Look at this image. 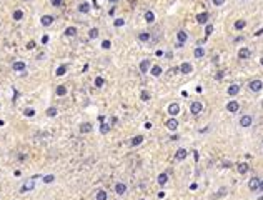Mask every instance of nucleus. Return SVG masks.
Returning a JSON list of instances; mask_svg holds the SVG:
<instances>
[{
  "instance_id": "603ef678",
  "label": "nucleus",
  "mask_w": 263,
  "mask_h": 200,
  "mask_svg": "<svg viewBox=\"0 0 263 200\" xmlns=\"http://www.w3.org/2000/svg\"><path fill=\"white\" fill-rule=\"evenodd\" d=\"M117 2H118V0H110V4H117Z\"/></svg>"
},
{
  "instance_id": "4468645a",
  "label": "nucleus",
  "mask_w": 263,
  "mask_h": 200,
  "mask_svg": "<svg viewBox=\"0 0 263 200\" xmlns=\"http://www.w3.org/2000/svg\"><path fill=\"white\" fill-rule=\"evenodd\" d=\"M53 20H55V19H53L52 15H43V17H42V25H43V27H50L52 23H53Z\"/></svg>"
},
{
  "instance_id": "c03bdc74",
  "label": "nucleus",
  "mask_w": 263,
  "mask_h": 200,
  "mask_svg": "<svg viewBox=\"0 0 263 200\" xmlns=\"http://www.w3.org/2000/svg\"><path fill=\"white\" fill-rule=\"evenodd\" d=\"M212 2H213V5H215V7H220V5L225 4V0H212Z\"/></svg>"
},
{
  "instance_id": "a211bd4d",
  "label": "nucleus",
  "mask_w": 263,
  "mask_h": 200,
  "mask_svg": "<svg viewBox=\"0 0 263 200\" xmlns=\"http://www.w3.org/2000/svg\"><path fill=\"white\" fill-rule=\"evenodd\" d=\"M145 22H147V23H153V22H155V14L152 10L145 12Z\"/></svg>"
},
{
  "instance_id": "7c9ffc66",
  "label": "nucleus",
  "mask_w": 263,
  "mask_h": 200,
  "mask_svg": "<svg viewBox=\"0 0 263 200\" xmlns=\"http://www.w3.org/2000/svg\"><path fill=\"white\" fill-rule=\"evenodd\" d=\"M65 93H67V87H65V85H58L57 87V95L62 97V95H65Z\"/></svg>"
},
{
  "instance_id": "c9c22d12",
  "label": "nucleus",
  "mask_w": 263,
  "mask_h": 200,
  "mask_svg": "<svg viewBox=\"0 0 263 200\" xmlns=\"http://www.w3.org/2000/svg\"><path fill=\"white\" fill-rule=\"evenodd\" d=\"M88 37H90V38H97L98 37V28H92V30L88 32Z\"/></svg>"
},
{
  "instance_id": "f3484780",
  "label": "nucleus",
  "mask_w": 263,
  "mask_h": 200,
  "mask_svg": "<svg viewBox=\"0 0 263 200\" xmlns=\"http://www.w3.org/2000/svg\"><path fill=\"white\" fill-rule=\"evenodd\" d=\"M143 140H145V139L142 137V135H135L133 139L130 140V145H132V147H137V145H140Z\"/></svg>"
},
{
  "instance_id": "f03ea898",
  "label": "nucleus",
  "mask_w": 263,
  "mask_h": 200,
  "mask_svg": "<svg viewBox=\"0 0 263 200\" xmlns=\"http://www.w3.org/2000/svg\"><path fill=\"white\" fill-rule=\"evenodd\" d=\"M250 57H252V50H250V48H247V47H242V48L238 50V58L247 60V58H250Z\"/></svg>"
},
{
  "instance_id": "bb28decb",
  "label": "nucleus",
  "mask_w": 263,
  "mask_h": 200,
  "mask_svg": "<svg viewBox=\"0 0 263 200\" xmlns=\"http://www.w3.org/2000/svg\"><path fill=\"white\" fill-rule=\"evenodd\" d=\"M237 169H238V174H242V175L247 174L248 172V164H245V162H243V164H238Z\"/></svg>"
},
{
  "instance_id": "393cba45",
  "label": "nucleus",
  "mask_w": 263,
  "mask_h": 200,
  "mask_svg": "<svg viewBox=\"0 0 263 200\" xmlns=\"http://www.w3.org/2000/svg\"><path fill=\"white\" fill-rule=\"evenodd\" d=\"M65 35L67 37H75L77 35V28H75V27H67V28H65Z\"/></svg>"
},
{
  "instance_id": "4be33fe9",
  "label": "nucleus",
  "mask_w": 263,
  "mask_h": 200,
  "mask_svg": "<svg viewBox=\"0 0 263 200\" xmlns=\"http://www.w3.org/2000/svg\"><path fill=\"white\" fill-rule=\"evenodd\" d=\"M80 132H82V133H88V132H92V123H88V122L82 123V125H80Z\"/></svg>"
},
{
  "instance_id": "5701e85b",
  "label": "nucleus",
  "mask_w": 263,
  "mask_h": 200,
  "mask_svg": "<svg viewBox=\"0 0 263 200\" xmlns=\"http://www.w3.org/2000/svg\"><path fill=\"white\" fill-rule=\"evenodd\" d=\"M193 55H195L196 58H201V57L205 55V48H203V47H196L195 50H193Z\"/></svg>"
},
{
  "instance_id": "8fccbe9b",
  "label": "nucleus",
  "mask_w": 263,
  "mask_h": 200,
  "mask_svg": "<svg viewBox=\"0 0 263 200\" xmlns=\"http://www.w3.org/2000/svg\"><path fill=\"white\" fill-rule=\"evenodd\" d=\"M258 190H260V192H263V180H260V185H258Z\"/></svg>"
},
{
  "instance_id": "7ed1b4c3",
  "label": "nucleus",
  "mask_w": 263,
  "mask_h": 200,
  "mask_svg": "<svg viewBox=\"0 0 263 200\" xmlns=\"http://www.w3.org/2000/svg\"><path fill=\"white\" fill-rule=\"evenodd\" d=\"M227 110H228L230 113L238 112V110H240V103H238L237 100H230V102L227 103Z\"/></svg>"
},
{
  "instance_id": "ddd939ff",
  "label": "nucleus",
  "mask_w": 263,
  "mask_h": 200,
  "mask_svg": "<svg viewBox=\"0 0 263 200\" xmlns=\"http://www.w3.org/2000/svg\"><path fill=\"white\" fill-rule=\"evenodd\" d=\"M208 19H210L208 12H201V14H198V15H196V22H198V23H206V22H208Z\"/></svg>"
},
{
  "instance_id": "423d86ee",
  "label": "nucleus",
  "mask_w": 263,
  "mask_h": 200,
  "mask_svg": "<svg viewBox=\"0 0 263 200\" xmlns=\"http://www.w3.org/2000/svg\"><path fill=\"white\" fill-rule=\"evenodd\" d=\"M150 65H152V63H150V60H148V58L142 60V62H140V65H138L140 72H142V73H147V72L150 70Z\"/></svg>"
},
{
  "instance_id": "ea45409f",
  "label": "nucleus",
  "mask_w": 263,
  "mask_h": 200,
  "mask_svg": "<svg viewBox=\"0 0 263 200\" xmlns=\"http://www.w3.org/2000/svg\"><path fill=\"white\" fill-rule=\"evenodd\" d=\"M100 132H102V133H108V132H110V125H107V123H102Z\"/></svg>"
},
{
  "instance_id": "20e7f679",
  "label": "nucleus",
  "mask_w": 263,
  "mask_h": 200,
  "mask_svg": "<svg viewBox=\"0 0 263 200\" xmlns=\"http://www.w3.org/2000/svg\"><path fill=\"white\" fill-rule=\"evenodd\" d=\"M201 110H203V105H201V102H193L190 107V112L193 113V115H198V113H201Z\"/></svg>"
},
{
  "instance_id": "9b49d317",
  "label": "nucleus",
  "mask_w": 263,
  "mask_h": 200,
  "mask_svg": "<svg viewBox=\"0 0 263 200\" xmlns=\"http://www.w3.org/2000/svg\"><path fill=\"white\" fill-rule=\"evenodd\" d=\"M227 92H228V95H230V97H235V95L240 92V85H237V83H232V85L228 87Z\"/></svg>"
},
{
  "instance_id": "58836bf2",
  "label": "nucleus",
  "mask_w": 263,
  "mask_h": 200,
  "mask_svg": "<svg viewBox=\"0 0 263 200\" xmlns=\"http://www.w3.org/2000/svg\"><path fill=\"white\" fill-rule=\"evenodd\" d=\"M103 83H105V80H103L102 77H97V78H95V87H103Z\"/></svg>"
},
{
  "instance_id": "2f4dec72",
  "label": "nucleus",
  "mask_w": 263,
  "mask_h": 200,
  "mask_svg": "<svg viewBox=\"0 0 263 200\" xmlns=\"http://www.w3.org/2000/svg\"><path fill=\"white\" fill-rule=\"evenodd\" d=\"M245 25H247V22H245V20L235 22V28H237V30H242V28H245Z\"/></svg>"
},
{
  "instance_id": "f704fd0d",
  "label": "nucleus",
  "mask_w": 263,
  "mask_h": 200,
  "mask_svg": "<svg viewBox=\"0 0 263 200\" xmlns=\"http://www.w3.org/2000/svg\"><path fill=\"white\" fill-rule=\"evenodd\" d=\"M140 98H142L143 102H147V100H150V93L147 92V90H143V92L140 93Z\"/></svg>"
},
{
  "instance_id": "49530a36",
  "label": "nucleus",
  "mask_w": 263,
  "mask_h": 200,
  "mask_svg": "<svg viewBox=\"0 0 263 200\" xmlns=\"http://www.w3.org/2000/svg\"><path fill=\"white\" fill-rule=\"evenodd\" d=\"M33 47H35V42H33V40H30L28 43H27V48H28V50H32Z\"/></svg>"
},
{
  "instance_id": "cd10ccee",
  "label": "nucleus",
  "mask_w": 263,
  "mask_h": 200,
  "mask_svg": "<svg viewBox=\"0 0 263 200\" xmlns=\"http://www.w3.org/2000/svg\"><path fill=\"white\" fill-rule=\"evenodd\" d=\"M78 12L88 14V12H90V5H88V4H80V5H78Z\"/></svg>"
},
{
  "instance_id": "e433bc0d",
  "label": "nucleus",
  "mask_w": 263,
  "mask_h": 200,
  "mask_svg": "<svg viewBox=\"0 0 263 200\" xmlns=\"http://www.w3.org/2000/svg\"><path fill=\"white\" fill-rule=\"evenodd\" d=\"M23 113H25V117H33V115H35V110H33V108H25Z\"/></svg>"
},
{
  "instance_id": "c85d7f7f",
  "label": "nucleus",
  "mask_w": 263,
  "mask_h": 200,
  "mask_svg": "<svg viewBox=\"0 0 263 200\" xmlns=\"http://www.w3.org/2000/svg\"><path fill=\"white\" fill-rule=\"evenodd\" d=\"M107 199H108V195H107L105 190H98L97 192V200H107Z\"/></svg>"
},
{
  "instance_id": "39448f33",
  "label": "nucleus",
  "mask_w": 263,
  "mask_h": 200,
  "mask_svg": "<svg viewBox=\"0 0 263 200\" xmlns=\"http://www.w3.org/2000/svg\"><path fill=\"white\" fill-rule=\"evenodd\" d=\"M33 189H35V182H33V180H28V182H25V184L22 185L20 192L25 194V192H30V190H33Z\"/></svg>"
},
{
  "instance_id": "aec40b11",
  "label": "nucleus",
  "mask_w": 263,
  "mask_h": 200,
  "mask_svg": "<svg viewBox=\"0 0 263 200\" xmlns=\"http://www.w3.org/2000/svg\"><path fill=\"white\" fill-rule=\"evenodd\" d=\"M12 68H13L15 72H22V70H25V63H23V62H13Z\"/></svg>"
},
{
  "instance_id": "1a4fd4ad",
  "label": "nucleus",
  "mask_w": 263,
  "mask_h": 200,
  "mask_svg": "<svg viewBox=\"0 0 263 200\" xmlns=\"http://www.w3.org/2000/svg\"><path fill=\"white\" fill-rule=\"evenodd\" d=\"M167 128L170 130V132H175L177 128H178V122H177V118H170V120H167Z\"/></svg>"
},
{
  "instance_id": "6ab92c4d",
  "label": "nucleus",
  "mask_w": 263,
  "mask_h": 200,
  "mask_svg": "<svg viewBox=\"0 0 263 200\" xmlns=\"http://www.w3.org/2000/svg\"><path fill=\"white\" fill-rule=\"evenodd\" d=\"M177 38H178V42H180V43H185L186 38H188V33H186L185 30H180L178 33H177Z\"/></svg>"
},
{
  "instance_id": "37998d69",
  "label": "nucleus",
  "mask_w": 263,
  "mask_h": 200,
  "mask_svg": "<svg viewBox=\"0 0 263 200\" xmlns=\"http://www.w3.org/2000/svg\"><path fill=\"white\" fill-rule=\"evenodd\" d=\"M123 23H125L123 19H117V20L113 22V25H115V27H123Z\"/></svg>"
},
{
  "instance_id": "412c9836",
  "label": "nucleus",
  "mask_w": 263,
  "mask_h": 200,
  "mask_svg": "<svg viewBox=\"0 0 263 200\" xmlns=\"http://www.w3.org/2000/svg\"><path fill=\"white\" fill-rule=\"evenodd\" d=\"M157 182H158V185H165L167 182H168V174H160L158 175V179H157Z\"/></svg>"
},
{
  "instance_id": "79ce46f5",
  "label": "nucleus",
  "mask_w": 263,
  "mask_h": 200,
  "mask_svg": "<svg viewBox=\"0 0 263 200\" xmlns=\"http://www.w3.org/2000/svg\"><path fill=\"white\" fill-rule=\"evenodd\" d=\"M102 47L105 48V50H108L110 47H112V42H110V40H103L102 42Z\"/></svg>"
},
{
  "instance_id": "a18cd8bd",
  "label": "nucleus",
  "mask_w": 263,
  "mask_h": 200,
  "mask_svg": "<svg viewBox=\"0 0 263 200\" xmlns=\"http://www.w3.org/2000/svg\"><path fill=\"white\" fill-rule=\"evenodd\" d=\"M52 5H53V7H60V5H62V0H52Z\"/></svg>"
},
{
  "instance_id": "a878e982",
  "label": "nucleus",
  "mask_w": 263,
  "mask_h": 200,
  "mask_svg": "<svg viewBox=\"0 0 263 200\" xmlns=\"http://www.w3.org/2000/svg\"><path fill=\"white\" fill-rule=\"evenodd\" d=\"M150 72H152L153 77H160V75H162V67L155 65V67H152V70H150Z\"/></svg>"
},
{
  "instance_id": "6e6552de",
  "label": "nucleus",
  "mask_w": 263,
  "mask_h": 200,
  "mask_svg": "<svg viewBox=\"0 0 263 200\" xmlns=\"http://www.w3.org/2000/svg\"><path fill=\"white\" fill-rule=\"evenodd\" d=\"M253 122L252 115H243L242 118H240V127H250Z\"/></svg>"
},
{
  "instance_id": "473e14b6",
  "label": "nucleus",
  "mask_w": 263,
  "mask_h": 200,
  "mask_svg": "<svg viewBox=\"0 0 263 200\" xmlns=\"http://www.w3.org/2000/svg\"><path fill=\"white\" fill-rule=\"evenodd\" d=\"M55 115H57V108L55 107L47 108V117H55Z\"/></svg>"
},
{
  "instance_id": "09e8293b",
  "label": "nucleus",
  "mask_w": 263,
  "mask_h": 200,
  "mask_svg": "<svg viewBox=\"0 0 263 200\" xmlns=\"http://www.w3.org/2000/svg\"><path fill=\"white\" fill-rule=\"evenodd\" d=\"M48 42V35H43L42 37V43H47Z\"/></svg>"
},
{
  "instance_id": "de8ad7c7",
  "label": "nucleus",
  "mask_w": 263,
  "mask_h": 200,
  "mask_svg": "<svg viewBox=\"0 0 263 200\" xmlns=\"http://www.w3.org/2000/svg\"><path fill=\"white\" fill-rule=\"evenodd\" d=\"M223 195H227V189H222V190L217 194V197H223Z\"/></svg>"
},
{
  "instance_id": "864d4df0",
  "label": "nucleus",
  "mask_w": 263,
  "mask_h": 200,
  "mask_svg": "<svg viewBox=\"0 0 263 200\" xmlns=\"http://www.w3.org/2000/svg\"><path fill=\"white\" fill-rule=\"evenodd\" d=\"M260 63H262V65H263V57H262V60H260Z\"/></svg>"
},
{
  "instance_id": "f8f14e48",
  "label": "nucleus",
  "mask_w": 263,
  "mask_h": 200,
  "mask_svg": "<svg viewBox=\"0 0 263 200\" xmlns=\"http://www.w3.org/2000/svg\"><path fill=\"white\" fill-rule=\"evenodd\" d=\"M186 155H188L186 149H178V150H177V154H175V159L180 162V160H185L186 159Z\"/></svg>"
},
{
  "instance_id": "0eeeda50",
  "label": "nucleus",
  "mask_w": 263,
  "mask_h": 200,
  "mask_svg": "<svg viewBox=\"0 0 263 200\" xmlns=\"http://www.w3.org/2000/svg\"><path fill=\"white\" fill-rule=\"evenodd\" d=\"M258 185H260V179H257V177H252V180L248 182V189L252 190V192H257V190H258Z\"/></svg>"
},
{
  "instance_id": "9d476101",
  "label": "nucleus",
  "mask_w": 263,
  "mask_h": 200,
  "mask_svg": "<svg viewBox=\"0 0 263 200\" xmlns=\"http://www.w3.org/2000/svg\"><path fill=\"white\" fill-rule=\"evenodd\" d=\"M178 112H180V105H178V103H170V105H168V113H170L172 117L178 115Z\"/></svg>"
},
{
  "instance_id": "c756f323",
  "label": "nucleus",
  "mask_w": 263,
  "mask_h": 200,
  "mask_svg": "<svg viewBox=\"0 0 263 200\" xmlns=\"http://www.w3.org/2000/svg\"><path fill=\"white\" fill-rule=\"evenodd\" d=\"M67 73V65H60L57 68V77H62V75H65Z\"/></svg>"
},
{
  "instance_id": "b1692460",
  "label": "nucleus",
  "mask_w": 263,
  "mask_h": 200,
  "mask_svg": "<svg viewBox=\"0 0 263 200\" xmlns=\"http://www.w3.org/2000/svg\"><path fill=\"white\" fill-rule=\"evenodd\" d=\"M150 38H152V35H150L148 32H142V33H138V40L140 42H148Z\"/></svg>"
},
{
  "instance_id": "2eb2a0df",
  "label": "nucleus",
  "mask_w": 263,
  "mask_h": 200,
  "mask_svg": "<svg viewBox=\"0 0 263 200\" xmlns=\"http://www.w3.org/2000/svg\"><path fill=\"white\" fill-rule=\"evenodd\" d=\"M191 70H193V67H191V63H188V62H185V63H181L180 65V72L181 73H191Z\"/></svg>"
},
{
  "instance_id": "72a5a7b5",
  "label": "nucleus",
  "mask_w": 263,
  "mask_h": 200,
  "mask_svg": "<svg viewBox=\"0 0 263 200\" xmlns=\"http://www.w3.org/2000/svg\"><path fill=\"white\" fill-rule=\"evenodd\" d=\"M23 19V12L22 10H15L13 12V20H22Z\"/></svg>"
},
{
  "instance_id": "3c124183",
  "label": "nucleus",
  "mask_w": 263,
  "mask_h": 200,
  "mask_svg": "<svg viewBox=\"0 0 263 200\" xmlns=\"http://www.w3.org/2000/svg\"><path fill=\"white\" fill-rule=\"evenodd\" d=\"M255 35H257V37H258V35H263V28H260V30H258L257 33H255Z\"/></svg>"
},
{
  "instance_id": "f257e3e1",
  "label": "nucleus",
  "mask_w": 263,
  "mask_h": 200,
  "mask_svg": "<svg viewBox=\"0 0 263 200\" xmlns=\"http://www.w3.org/2000/svg\"><path fill=\"white\" fill-rule=\"evenodd\" d=\"M248 88H250L252 92H260L263 88V82L262 80H252V82L248 83Z\"/></svg>"
},
{
  "instance_id": "a19ab883",
  "label": "nucleus",
  "mask_w": 263,
  "mask_h": 200,
  "mask_svg": "<svg viewBox=\"0 0 263 200\" xmlns=\"http://www.w3.org/2000/svg\"><path fill=\"white\" fill-rule=\"evenodd\" d=\"M53 180H55L53 175H45V177H43V182H45V184H52Z\"/></svg>"
},
{
  "instance_id": "dca6fc26",
  "label": "nucleus",
  "mask_w": 263,
  "mask_h": 200,
  "mask_svg": "<svg viewBox=\"0 0 263 200\" xmlns=\"http://www.w3.org/2000/svg\"><path fill=\"white\" fill-rule=\"evenodd\" d=\"M115 192H117L118 195H123L125 192H127V185L122 184V182H118V184L115 185Z\"/></svg>"
},
{
  "instance_id": "4c0bfd02",
  "label": "nucleus",
  "mask_w": 263,
  "mask_h": 200,
  "mask_svg": "<svg viewBox=\"0 0 263 200\" xmlns=\"http://www.w3.org/2000/svg\"><path fill=\"white\" fill-rule=\"evenodd\" d=\"M212 32H213V25H212V23H208V25L205 27V35H206V37L212 35Z\"/></svg>"
}]
</instances>
